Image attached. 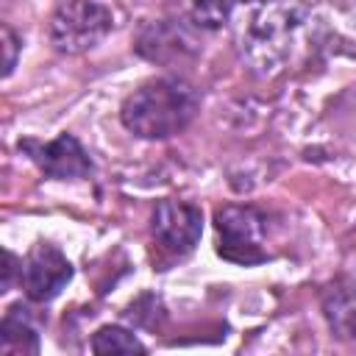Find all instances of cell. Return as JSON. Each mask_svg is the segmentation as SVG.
<instances>
[{"label":"cell","instance_id":"7c38bea8","mask_svg":"<svg viewBox=\"0 0 356 356\" xmlns=\"http://www.w3.org/2000/svg\"><path fill=\"white\" fill-rule=\"evenodd\" d=\"M19 267H22V261H19ZM19 267H17V256H14L11 250H8V253H6V275H3V292H6V289H11L14 273H17Z\"/></svg>","mask_w":356,"mask_h":356},{"label":"cell","instance_id":"30bf717a","mask_svg":"<svg viewBox=\"0 0 356 356\" xmlns=\"http://www.w3.org/2000/svg\"><path fill=\"white\" fill-rule=\"evenodd\" d=\"M95 353H145L147 348L122 325H103L95 331L92 345Z\"/></svg>","mask_w":356,"mask_h":356},{"label":"cell","instance_id":"ba28073f","mask_svg":"<svg viewBox=\"0 0 356 356\" xmlns=\"http://www.w3.org/2000/svg\"><path fill=\"white\" fill-rule=\"evenodd\" d=\"M0 353L6 356L39 353V325L33 323L28 306L17 303L6 312L0 325Z\"/></svg>","mask_w":356,"mask_h":356},{"label":"cell","instance_id":"277c9868","mask_svg":"<svg viewBox=\"0 0 356 356\" xmlns=\"http://www.w3.org/2000/svg\"><path fill=\"white\" fill-rule=\"evenodd\" d=\"M217 253L234 264L267 259V217L253 206H225L214 214Z\"/></svg>","mask_w":356,"mask_h":356},{"label":"cell","instance_id":"3957f363","mask_svg":"<svg viewBox=\"0 0 356 356\" xmlns=\"http://www.w3.org/2000/svg\"><path fill=\"white\" fill-rule=\"evenodd\" d=\"M114 28V14L97 0H64L47 25L50 42L58 53L78 56L100 44Z\"/></svg>","mask_w":356,"mask_h":356},{"label":"cell","instance_id":"9c48e42d","mask_svg":"<svg viewBox=\"0 0 356 356\" xmlns=\"http://www.w3.org/2000/svg\"><path fill=\"white\" fill-rule=\"evenodd\" d=\"M323 317L337 339L356 342V286H328L323 292Z\"/></svg>","mask_w":356,"mask_h":356},{"label":"cell","instance_id":"52a82bcc","mask_svg":"<svg viewBox=\"0 0 356 356\" xmlns=\"http://www.w3.org/2000/svg\"><path fill=\"white\" fill-rule=\"evenodd\" d=\"M19 147L50 178L78 181V178H86L92 172V159L72 134H58L50 142H22Z\"/></svg>","mask_w":356,"mask_h":356},{"label":"cell","instance_id":"8992f818","mask_svg":"<svg viewBox=\"0 0 356 356\" xmlns=\"http://www.w3.org/2000/svg\"><path fill=\"white\" fill-rule=\"evenodd\" d=\"M150 231L164 250L184 256L197 245L203 234V211L186 200H161L153 209Z\"/></svg>","mask_w":356,"mask_h":356},{"label":"cell","instance_id":"8fae6325","mask_svg":"<svg viewBox=\"0 0 356 356\" xmlns=\"http://www.w3.org/2000/svg\"><path fill=\"white\" fill-rule=\"evenodd\" d=\"M3 50H6L3 75L8 78V75L14 72V67H17V50H19V39H17V33H14L8 25H3Z\"/></svg>","mask_w":356,"mask_h":356},{"label":"cell","instance_id":"7a4b0ae2","mask_svg":"<svg viewBox=\"0 0 356 356\" xmlns=\"http://www.w3.org/2000/svg\"><path fill=\"white\" fill-rule=\"evenodd\" d=\"M295 28L298 19L292 17V6L261 0L245 11L239 22V42L256 67H275L286 56Z\"/></svg>","mask_w":356,"mask_h":356},{"label":"cell","instance_id":"5b68a950","mask_svg":"<svg viewBox=\"0 0 356 356\" xmlns=\"http://www.w3.org/2000/svg\"><path fill=\"white\" fill-rule=\"evenodd\" d=\"M72 278V264L70 259L50 242H39L28 250L19 267V284L33 303H47L53 300Z\"/></svg>","mask_w":356,"mask_h":356},{"label":"cell","instance_id":"6da1fadb","mask_svg":"<svg viewBox=\"0 0 356 356\" xmlns=\"http://www.w3.org/2000/svg\"><path fill=\"white\" fill-rule=\"evenodd\" d=\"M197 106L200 97L189 81L161 75L145 81L125 97L120 120L139 139H170L195 120Z\"/></svg>","mask_w":356,"mask_h":356}]
</instances>
